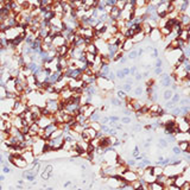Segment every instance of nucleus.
<instances>
[{
  "label": "nucleus",
  "mask_w": 190,
  "mask_h": 190,
  "mask_svg": "<svg viewBox=\"0 0 190 190\" xmlns=\"http://www.w3.org/2000/svg\"><path fill=\"white\" fill-rule=\"evenodd\" d=\"M44 145H45V140H43V139H38L32 144V146H31V152L33 153V156L36 158H39L41 156L44 155Z\"/></svg>",
  "instance_id": "1"
},
{
  "label": "nucleus",
  "mask_w": 190,
  "mask_h": 190,
  "mask_svg": "<svg viewBox=\"0 0 190 190\" xmlns=\"http://www.w3.org/2000/svg\"><path fill=\"white\" fill-rule=\"evenodd\" d=\"M26 109H27V107H26L25 105H23L20 101L15 100L14 104H13V107H12L11 113H12L13 115H20V114H23L24 112H25Z\"/></svg>",
  "instance_id": "2"
},
{
  "label": "nucleus",
  "mask_w": 190,
  "mask_h": 190,
  "mask_svg": "<svg viewBox=\"0 0 190 190\" xmlns=\"http://www.w3.org/2000/svg\"><path fill=\"white\" fill-rule=\"evenodd\" d=\"M51 116V115H50ZM50 116H41V118H38L37 120L35 121V124H37V126L39 128H42V130H44V128H46L49 125H51L52 122H51V119H50Z\"/></svg>",
  "instance_id": "3"
},
{
  "label": "nucleus",
  "mask_w": 190,
  "mask_h": 190,
  "mask_svg": "<svg viewBox=\"0 0 190 190\" xmlns=\"http://www.w3.org/2000/svg\"><path fill=\"white\" fill-rule=\"evenodd\" d=\"M121 178H122L125 182H127L128 184H131L132 182H134V181H138V179H139V177L137 176V173L134 172L133 170H127V171H126L124 175L121 176Z\"/></svg>",
  "instance_id": "4"
},
{
  "label": "nucleus",
  "mask_w": 190,
  "mask_h": 190,
  "mask_svg": "<svg viewBox=\"0 0 190 190\" xmlns=\"http://www.w3.org/2000/svg\"><path fill=\"white\" fill-rule=\"evenodd\" d=\"M21 158H23V159L24 161H25L26 163H27V165L29 164H35V161H36V157L33 156V153L32 152H31V151H29V150H27V151H24L21 155Z\"/></svg>",
  "instance_id": "5"
},
{
  "label": "nucleus",
  "mask_w": 190,
  "mask_h": 190,
  "mask_svg": "<svg viewBox=\"0 0 190 190\" xmlns=\"http://www.w3.org/2000/svg\"><path fill=\"white\" fill-rule=\"evenodd\" d=\"M51 45L55 48V49H57V48L60 46H63V45H66V39L63 38L61 35H57V36H55L52 38V43Z\"/></svg>",
  "instance_id": "6"
},
{
  "label": "nucleus",
  "mask_w": 190,
  "mask_h": 190,
  "mask_svg": "<svg viewBox=\"0 0 190 190\" xmlns=\"http://www.w3.org/2000/svg\"><path fill=\"white\" fill-rule=\"evenodd\" d=\"M133 49H136L134 48V44H133V42L131 41V39H126V41L121 44V51L125 54V52H130L131 50H133Z\"/></svg>",
  "instance_id": "7"
},
{
  "label": "nucleus",
  "mask_w": 190,
  "mask_h": 190,
  "mask_svg": "<svg viewBox=\"0 0 190 190\" xmlns=\"http://www.w3.org/2000/svg\"><path fill=\"white\" fill-rule=\"evenodd\" d=\"M57 130V125L56 124H51V125H49L46 128H44V140H48L50 138V136L51 134Z\"/></svg>",
  "instance_id": "8"
},
{
  "label": "nucleus",
  "mask_w": 190,
  "mask_h": 190,
  "mask_svg": "<svg viewBox=\"0 0 190 190\" xmlns=\"http://www.w3.org/2000/svg\"><path fill=\"white\" fill-rule=\"evenodd\" d=\"M147 38H150L152 42H158L162 39V36H161V32L158 29H152V31L150 32V35L147 36Z\"/></svg>",
  "instance_id": "9"
},
{
  "label": "nucleus",
  "mask_w": 190,
  "mask_h": 190,
  "mask_svg": "<svg viewBox=\"0 0 190 190\" xmlns=\"http://www.w3.org/2000/svg\"><path fill=\"white\" fill-rule=\"evenodd\" d=\"M178 149L182 151V153H187L190 155V142L189 141H182V142H177Z\"/></svg>",
  "instance_id": "10"
},
{
  "label": "nucleus",
  "mask_w": 190,
  "mask_h": 190,
  "mask_svg": "<svg viewBox=\"0 0 190 190\" xmlns=\"http://www.w3.org/2000/svg\"><path fill=\"white\" fill-rule=\"evenodd\" d=\"M173 138H175V141L176 142H182V141H189L190 140V137H189V133H176L175 136H173Z\"/></svg>",
  "instance_id": "11"
},
{
  "label": "nucleus",
  "mask_w": 190,
  "mask_h": 190,
  "mask_svg": "<svg viewBox=\"0 0 190 190\" xmlns=\"http://www.w3.org/2000/svg\"><path fill=\"white\" fill-rule=\"evenodd\" d=\"M102 115H104V114H102L101 112H100V110L96 108V109H95L94 110V112L92 113V115L88 118L89 119V120H90V122H99L100 120H101V118H102Z\"/></svg>",
  "instance_id": "12"
},
{
  "label": "nucleus",
  "mask_w": 190,
  "mask_h": 190,
  "mask_svg": "<svg viewBox=\"0 0 190 190\" xmlns=\"http://www.w3.org/2000/svg\"><path fill=\"white\" fill-rule=\"evenodd\" d=\"M177 38L179 39V41H182V42H189V38H190L189 31L188 30H181L179 32L177 33Z\"/></svg>",
  "instance_id": "13"
},
{
  "label": "nucleus",
  "mask_w": 190,
  "mask_h": 190,
  "mask_svg": "<svg viewBox=\"0 0 190 190\" xmlns=\"http://www.w3.org/2000/svg\"><path fill=\"white\" fill-rule=\"evenodd\" d=\"M84 51L86 52H89V54H93V55H100L99 54V50H98V48L95 46V44L94 43H90V44H87L86 45V49H84Z\"/></svg>",
  "instance_id": "14"
},
{
  "label": "nucleus",
  "mask_w": 190,
  "mask_h": 190,
  "mask_svg": "<svg viewBox=\"0 0 190 190\" xmlns=\"http://www.w3.org/2000/svg\"><path fill=\"white\" fill-rule=\"evenodd\" d=\"M146 38V36L142 33V32H139V33H136L132 38H131V41L133 42V44L136 45V44H138V43H140V42H142L144 39Z\"/></svg>",
  "instance_id": "15"
},
{
  "label": "nucleus",
  "mask_w": 190,
  "mask_h": 190,
  "mask_svg": "<svg viewBox=\"0 0 190 190\" xmlns=\"http://www.w3.org/2000/svg\"><path fill=\"white\" fill-rule=\"evenodd\" d=\"M38 131H39V127L37 126V124H32L31 126H29V136L30 137H36L38 134Z\"/></svg>",
  "instance_id": "16"
},
{
  "label": "nucleus",
  "mask_w": 190,
  "mask_h": 190,
  "mask_svg": "<svg viewBox=\"0 0 190 190\" xmlns=\"http://www.w3.org/2000/svg\"><path fill=\"white\" fill-rule=\"evenodd\" d=\"M152 175L157 178L163 175V168L159 165H152Z\"/></svg>",
  "instance_id": "17"
},
{
  "label": "nucleus",
  "mask_w": 190,
  "mask_h": 190,
  "mask_svg": "<svg viewBox=\"0 0 190 190\" xmlns=\"http://www.w3.org/2000/svg\"><path fill=\"white\" fill-rule=\"evenodd\" d=\"M185 179H184V177L182 176V175H178V176H176L175 177V183H173V185L175 187H177V188H181L182 185H183L184 183H185Z\"/></svg>",
  "instance_id": "18"
},
{
  "label": "nucleus",
  "mask_w": 190,
  "mask_h": 190,
  "mask_svg": "<svg viewBox=\"0 0 190 190\" xmlns=\"http://www.w3.org/2000/svg\"><path fill=\"white\" fill-rule=\"evenodd\" d=\"M145 92V87H142L141 84L140 86H138V87H136V88H134V90H133V94L136 95V99H138V98H140L141 95H142V93Z\"/></svg>",
  "instance_id": "19"
},
{
  "label": "nucleus",
  "mask_w": 190,
  "mask_h": 190,
  "mask_svg": "<svg viewBox=\"0 0 190 190\" xmlns=\"http://www.w3.org/2000/svg\"><path fill=\"white\" fill-rule=\"evenodd\" d=\"M109 104L112 106H114V107H121L122 106V101L118 100L115 96H110L109 98Z\"/></svg>",
  "instance_id": "20"
},
{
  "label": "nucleus",
  "mask_w": 190,
  "mask_h": 190,
  "mask_svg": "<svg viewBox=\"0 0 190 190\" xmlns=\"http://www.w3.org/2000/svg\"><path fill=\"white\" fill-rule=\"evenodd\" d=\"M172 95H173V92H172L170 88H168V89H165V90L163 92V99H164L165 101H169V100H171Z\"/></svg>",
  "instance_id": "21"
},
{
  "label": "nucleus",
  "mask_w": 190,
  "mask_h": 190,
  "mask_svg": "<svg viewBox=\"0 0 190 190\" xmlns=\"http://www.w3.org/2000/svg\"><path fill=\"white\" fill-rule=\"evenodd\" d=\"M126 4H127V0H116V3H115V7L119 10V11H122L125 9V6Z\"/></svg>",
  "instance_id": "22"
},
{
  "label": "nucleus",
  "mask_w": 190,
  "mask_h": 190,
  "mask_svg": "<svg viewBox=\"0 0 190 190\" xmlns=\"http://www.w3.org/2000/svg\"><path fill=\"white\" fill-rule=\"evenodd\" d=\"M118 100H120V101H125V99L127 98V94H126L125 92H122L121 89H119L116 90V96H115Z\"/></svg>",
  "instance_id": "23"
},
{
  "label": "nucleus",
  "mask_w": 190,
  "mask_h": 190,
  "mask_svg": "<svg viewBox=\"0 0 190 190\" xmlns=\"http://www.w3.org/2000/svg\"><path fill=\"white\" fill-rule=\"evenodd\" d=\"M140 149H139V146L138 145H136V146H134L133 147V150H132V158H133V159H136L137 161V158L140 156Z\"/></svg>",
  "instance_id": "24"
},
{
  "label": "nucleus",
  "mask_w": 190,
  "mask_h": 190,
  "mask_svg": "<svg viewBox=\"0 0 190 190\" xmlns=\"http://www.w3.org/2000/svg\"><path fill=\"white\" fill-rule=\"evenodd\" d=\"M122 92H125L126 94H130L132 90H133V87L131 86V84H127V83H124V84H121V88H120Z\"/></svg>",
  "instance_id": "25"
},
{
  "label": "nucleus",
  "mask_w": 190,
  "mask_h": 190,
  "mask_svg": "<svg viewBox=\"0 0 190 190\" xmlns=\"http://www.w3.org/2000/svg\"><path fill=\"white\" fill-rule=\"evenodd\" d=\"M190 105V100H189V98H182L181 100H179V102H178V107H187V106H189Z\"/></svg>",
  "instance_id": "26"
},
{
  "label": "nucleus",
  "mask_w": 190,
  "mask_h": 190,
  "mask_svg": "<svg viewBox=\"0 0 190 190\" xmlns=\"http://www.w3.org/2000/svg\"><path fill=\"white\" fill-rule=\"evenodd\" d=\"M182 99V96H181V94L177 92V93H173V95H172V98H171V102L172 104H175V105H178V102H179V100Z\"/></svg>",
  "instance_id": "27"
},
{
  "label": "nucleus",
  "mask_w": 190,
  "mask_h": 190,
  "mask_svg": "<svg viewBox=\"0 0 190 190\" xmlns=\"http://www.w3.org/2000/svg\"><path fill=\"white\" fill-rule=\"evenodd\" d=\"M84 131H86V133H87V134H88V136H89L90 140H93V139H95V138H96V134H98V132H95L93 128L88 127V128H86Z\"/></svg>",
  "instance_id": "28"
},
{
  "label": "nucleus",
  "mask_w": 190,
  "mask_h": 190,
  "mask_svg": "<svg viewBox=\"0 0 190 190\" xmlns=\"http://www.w3.org/2000/svg\"><path fill=\"white\" fill-rule=\"evenodd\" d=\"M127 60H136V58H138V55H137V48L136 49H133V50H131L130 52H127Z\"/></svg>",
  "instance_id": "29"
},
{
  "label": "nucleus",
  "mask_w": 190,
  "mask_h": 190,
  "mask_svg": "<svg viewBox=\"0 0 190 190\" xmlns=\"http://www.w3.org/2000/svg\"><path fill=\"white\" fill-rule=\"evenodd\" d=\"M149 188H150V190H163L164 189V187L162 184H158L157 182H153V183L149 184Z\"/></svg>",
  "instance_id": "30"
},
{
  "label": "nucleus",
  "mask_w": 190,
  "mask_h": 190,
  "mask_svg": "<svg viewBox=\"0 0 190 190\" xmlns=\"http://www.w3.org/2000/svg\"><path fill=\"white\" fill-rule=\"evenodd\" d=\"M124 55H125V54H124L121 50H119V51H118V52L114 55V56H113V58H112V62H114V63H115V62H119V61L121 60V57L124 56Z\"/></svg>",
  "instance_id": "31"
},
{
  "label": "nucleus",
  "mask_w": 190,
  "mask_h": 190,
  "mask_svg": "<svg viewBox=\"0 0 190 190\" xmlns=\"http://www.w3.org/2000/svg\"><path fill=\"white\" fill-rule=\"evenodd\" d=\"M158 146L162 147V149H165V147L169 146V142L166 141L165 138H159V139H158Z\"/></svg>",
  "instance_id": "32"
},
{
  "label": "nucleus",
  "mask_w": 190,
  "mask_h": 190,
  "mask_svg": "<svg viewBox=\"0 0 190 190\" xmlns=\"http://www.w3.org/2000/svg\"><path fill=\"white\" fill-rule=\"evenodd\" d=\"M90 128H93L95 132H100L101 131V124L100 122H90Z\"/></svg>",
  "instance_id": "33"
},
{
  "label": "nucleus",
  "mask_w": 190,
  "mask_h": 190,
  "mask_svg": "<svg viewBox=\"0 0 190 190\" xmlns=\"http://www.w3.org/2000/svg\"><path fill=\"white\" fill-rule=\"evenodd\" d=\"M132 122V118H128V116H122L120 118V124L124 126V125H130Z\"/></svg>",
  "instance_id": "34"
},
{
  "label": "nucleus",
  "mask_w": 190,
  "mask_h": 190,
  "mask_svg": "<svg viewBox=\"0 0 190 190\" xmlns=\"http://www.w3.org/2000/svg\"><path fill=\"white\" fill-rule=\"evenodd\" d=\"M172 156H176V157H181L182 156V151L178 149L177 145H173L172 146Z\"/></svg>",
  "instance_id": "35"
},
{
  "label": "nucleus",
  "mask_w": 190,
  "mask_h": 190,
  "mask_svg": "<svg viewBox=\"0 0 190 190\" xmlns=\"http://www.w3.org/2000/svg\"><path fill=\"white\" fill-rule=\"evenodd\" d=\"M166 178H168V177H166L165 175H162V176H159V177L156 178V182H157L158 184H162V185L164 187V185H165V182H166Z\"/></svg>",
  "instance_id": "36"
},
{
  "label": "nucleus",
  "mask_w": 190,
  "mask_h": 190,
  "mask_svg": "<svg viewBox=\"0 0 190 190\" xmlns=\"http://www.w3.org/2000/svg\"><path fill=\"white\" fill-rule=\"evenodd\" d=\"M6 94H7V92H6V89H5V87L4 86H0V100H5L6 99Z\"/></svg>",
  "instance_id": "37"
},
{
  "label": "nucleus",
  "mask_w": 190,
  "mask_h": 190,
  "mask_svg": "<svg viewBox=\"0 0 190 190\" xmlns=\"http://www.w3.org/2000/svg\"><path fill=\"white\" fill-rule=\"evenodd\" d=\"M52 170H54V166H52L51 164H46L43 171H45V172H48V173H50V175H52Z\"/></svg>",
  "instance_id": "38"
},
{
  "label": "nucleus",
  "mask_w": 190,
  "mask_h": 190,
  "mask_svg": "<svg viewBox=\"0 0 190 190\" xmlns=\"http://www.w3.org/2000/svg\"><path fill=\"white\" fill-rule=\"evenodd\" d=\"M142 130V125L141 124H136V125H133V127H132V131L133 132H139V131H141Z\"/></svg>",
  "instance_id": "39"
},
{
  "label": "nucleus",
  "mask_w": 190,
  "mask_h": 190,
  "mask_svg": "<svg viewBox=\"0 0 190 190\" xmlns=\"http://www.w3.org/2000/svg\"><path fill=\"white\" fill-rule=\"evenodd\" d=\"M51 176H52V175H50V173H48V172H45V171H42V172H41V177H42L44 181H48L49 178H51Z\"/></svg>",
  "instance_id": "40"
},
{
  "label": "nucleus",
  "mask_w": 190,
  "mask_h": 190,
  "mask_svg": "<svg viewBox=\"0 0 190 190\" xmlns=\"http://www.w3.org/2000/svg\"><path fill=\"white\" fill-rule=\"evenodd\" d=\"M155 68H163V61H162V58H159V57H158V58L156 60V63H155Z\"/></svg>",
  "instance_id": "41"
},
{
  "label": "nucleus",
  "mask_w": 190,
  "mask_h": 190,
  "mask_svg": "<svg viewBox=\"0 0 190 190\" xmlns=\"http://www.w3.org/2000/svg\"><path fill=\"white\" fill-rule=\"evenodd\" d=\"M162 73H164L163 68H155V69H153V74H155L156 76H161Z\"/></svg>",
  "instance_id": "42"
},
{
  "label": "nucleus",
  "mask_w": 190,
  "mask_h": 190,
  "mask_svg": "<svg viewBox=\"0 0 190 190\" xmlns=\"http://www.w3.org/2000/svg\"><path fill=\"white\" fill-rule=\"evenodd\" d=\"M19 131H20V133L23 134V136H24V134H27L29 133V126H23Z\"/></svg>",
  "instance_id": "43"
},
{
  "label": "nucleus",
  "mask_w": 190,
  "mask_h": 190,
  "mask_svg": "<svg viewBox=\"0 0 190 190\" xmlns=\"http://www.w3.org/2000/svg\"><path fill=\"white\" fill-rule=\"evenodd\" d=\"M181 190H190V182H185V183L179 188Z\"/></svg>",
  "instance_id": "44"
},
{
  "label": "nucleus",
  "mask_w": 190,
  "mask_h": 190,
  "mask_svg": "<svg viewBox=\"0 0 190 190\" xmlns=\"http://www.w3.org/2000/svg\"><path fill=\"white\" fill-rule=\"evenodd\" d=\"M133 80H136V81H141V80H142V75H141V73H137L136 75L133 76Z\"/></svg>",
  "instance_id": "45"
},
{
  "label": "nucleus",
  "mask_w": 190,
  "mask_h": 190,
  "mask_svg": "<svg viewBox=\"0 0 190 190\" xmlns=\"http://www.w3.org/2000/svg\"><path fill=\"white\" fill-rule=\"evenodd\" d=\"M127 61H128V60H127V57H126L125 55H124V56L121 57V60L119 61V63H120V64L122 66V64H126V63H127Z\"/></svg>",
  "instance_id": "46"
},
{
  "label": "nucleus",
  "mask_w": 190,
  "mask_h": 190,
  "mask_svg": "<svg viewBox=\"0 0 190 190\" xmlns=\"http://www.w3.org/2000/svg\"><path fill=\"white\" fill-rule=\"evenodd\" d=\"M3 171H4V173H10V172H11L10 166H4V168H3Z\"/></svg>",
  "instance_id": "47"
},
{
  "label": "nucleus",
  "mask_w": 190,
  "mask_h": 190,
  "mask_svg": "<svg viewBox=\"0 0 190 190\" xmlns=\"http://www.w3.org/2000/svg\"><path fill=\"white\" fill-rule=\"evenodd\" d=\"M70 185H71V182H70V181L66 182V183H64V184H63V187H64V188H67V187H70Z\"/></svg>",
  "instance_id": "48"
},
{
  "label": "nucleus",
  "mask_w": 190,
  "mask_h": 190,
  "mask_svg": "<svg viewBox=\"0 0 190 190\" xmlns=\"http://www.w3.org/2000/svg\"><path fill=\"white\" fill-rule=\"evenodd\" d=\"M170 188V190H181L179 188H177V187H175V185H171V187H169Z\"/></svg>",
  "instance_id": "49"
},
{
  "label": "nucleus",
  "mask_w": 190,
  "mask_h": 190,
  "mask_svg": "<svg viewBox=\"0 0 190 190\" xmlns=\"http://www.w3.org/2000/svg\"><path fill=\"white\" fill-rule=\"evenodd\" d=\"M14 189H18V190H23L24 189V187L23 185H19V184H17V185H15V188Z\"/></svg>",
  "instance_id": "50"
},
{
  "label": "nucleus",
  "mask_w": 190,
  "mask_h": 190,
  "mask_svg": "<svg viewBox=\"0 0 190 190\" xmlns=\"http://www.w3.org/2000/svg\"><path fill=\"white\" fill-rule=\"evenodd\" d=\"M4 181H5V176L4 175H0V184H1Z\"/></svg>",
  "instance_id": "51"
},
{
  "label": "nucleus",
  "mask_w": 190,
  "mask_h": 190,
  "mask_svg": "<svg viewBox=\"0 0 190 190\" xmlns=\"http://www.w3.org/2000/svg\"><path fill=\"white\" fill-rule=\"evenodd\" d=\"M9 190H14V187H9Z\"/></svg>",
  "instance_id": "52"
},
{
  "label": "nucleus",
  "mask_w": 190,
  "mask_h": 190,
  "mask_svg": "<svg viewBox=\"0 0 190 190\" xmlns=\"http://www.w3.org/2000/svg\"><path fill=\"white\" fill-rule=\"evenodd\" d=\"M45 190H52V188H51V187H48Z\"/></svg>",
  "instance_id": "53"
},
{
  "label": "nucleus",
  "mask_w": 190,
  "mask_h": 190,
  "mask_svg": "<svg viewBox=\"0 0 190 190\" xmlns=\"http://www.w3.org/2000/svg\"><path fill=\"white\" fill-rule=\"evenodd\" d=\"M0 190H3V185L1 184H0Z\"/></svg>",
  "instance_id": "54"
},
{
  "label": "nucleus",
  "mask_w": 190,
  "mask_h": 190,
  "mask_svg": "<svg viewBox=\"0 0 190 190\" xmlns=\"http://www.w3.org/2000/svg\"><path fill=\"white\" fill-rule=\"evenodd\" d=\"M77 190H83V189H81V188H78V189H77Z\"/></svg>",
  "instance_id": "55"
}]
</instances>
